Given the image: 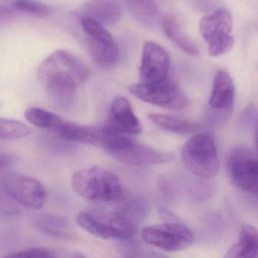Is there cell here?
<instances>
[{
	"mask_svg": "<svg viewBox=\"0 0 258 258\" xmlns=\"http://www.w3.org/2000/svg\"><path fill=\"white\" fill-rule=\"evenodd\" d=\"M88 68L78 57L58 50L41 62L37 76L50 96L60 104H66L76 89L88 77Z\"/></svg>",
	"mask_w": 258,
	"mask_h": 258,
	"instance_id": "6da1fadb",
	"label": "cell"
},
{
	"mask_svg": "<svg viewBox=\"0 0 258 258\" xmlns=\"http://www.w3.org/2000/svg\"><path fill=\"white\" fill-rule=\"evenodd\" d=\"M71 184L77 195L89 201L114 202L123 192L119 177L99 166L77 171L73 175Z\"/></svg>",
	"mask_w": 258,
	"mask_h": 258,
	"instance_id": "7a4b0ae2",
	"label": "cell"
},
{
	"mask_svg": "<svg viewBox=\"0 0 258 258\" xmlns=\"http://www.w3.org/2000/svg\"><path fill=\"white\" fill-rule=\"evenodd\" d=\"M188 171L204 180L214 178L219 172V156L215 140L208 133H198L188 139L181 153Z\"/></svg>",
	"mask_w": 258,
	"mask_h": 258,
	"instance_id": "3957f363",
	"label": "cell"
},
{
	"mask_svg": "<svg viewBox=\"0 0 258 258\" xmlns=\"http://www.w3.org/2000/svg\"><path fill=\"white\" fill-rule=\"evenodd\" d=\"M77 222L85 231L106 240H127L133 237L137 231V227L119 212L87 209L78 214Z\"/></svg>",
	"mask_w": 258,
	"mask_h": 258,
	"instance_id": "277c9868",
	"label": "cell"
},
{
	"mask_svg": "<svg viewBox=\"0 0 258 258\" xmlns=\"http://www.w3.org/2000/svg\"><path fill=\"white\" fill-rule=\"evenodd\" d=\"M200 32L208 44L211 57L223 55L234 45L233 17L226 9L221 8L205 15L200 22Z\"/></svg>",
	"mask_w": 258,
	"mask_h": 258,
	"instance_id": "5b68a950",
	"label": "cell"
},
{
	"mask_svg": "<svg viewBox=\"0 0 258 258\" xmlns=\"http://www.w3.org/2000/svg\"><path fill=\"white\" fill-rule=\"evenodd\" d=\"M63 139L102 147L107 153L121 150L132 141L110 128L64 122L57 131Z\"/></svg>",
	"mask_w": 258,
	"mask_h": 258,
	"instance_id": "8992f818",
	"label": "cell"
},
{
	"mask_svg": "<svg viewBox=\"0 0 258 258\" xmlns=\"http://www.w3.org/2000/svg\"><path fill=\"white\" fill-rule=\"evenodd\" d=\"M138 99L171 110H180L189 105V100L181 88L170 79L153 83H141L129 88Z\"/></svg>",
	"mask_w": 258,
	"mask_h": 258,
	"instance_id": "52a82bcc",
	"label": "cell"
},
{
	"mask_svg": "<svg viewBox=\"0 0 258 258\" xmlns=\"http://www.w3.org/2000/svg\"><path fill=\"white\" fill-rule=\"evenodd\" d=\"M81 27L84 33L85 45L92 60L104 68L116 64L119 57L117 45L104 26L90 18L83 17Z\"/></svg>",
	"mask_w": 258,
	"mask_h": 258,
	"instance_id": "ba28073f",
	"label": "cell"
},
{
	"mask_svg": "<svg viewBox=\"0 0 258 258\" xmlns=\"http://www.w3.org/2000/svg\"><path fill=\"white\" fill-rule=\"evenodd\" d=\"M141 238L148 245L168 252L186 249L194 241L192 230L181 221L144 227L141 231Z\"/></svg>",
	"mask_w": 258,
	"mask_h": 258,
	"instance_id": "9c48e42d",
	"label": "cell"
},
{
	"mask_svg": "<svg viewBox=\"0 0 258 258\" xmlns=\"http://www.w3.org/2000/svg\"><path fill=\"white\" fill-rule=\"evenodd\" d=\"M227 171L236 187L258 200V158L245 147L235 149L227 159Z\"/></svg>",
	"mask_w": 258,
	"mask_h": 258,
	"instance_id": "30bf717a",
	"label": "cell"
},
{
	"mask_svg": "<svg viewBox=\"0 0 258 258\" xmlns=\"http://www.w3.org/2000/svg\"><path fill=\"white\" fill-rule=\"evenodd\" d=\"M8 195L15 203L32 209H40L46 197V191L34 177L11 173L0 179Z\"/></svg>",
	"mask_w": 258,
	"mask_h": 258,
	"instance_id": "8fae6325",
	"label": "cell"
},
{
	"mask_svg": "<svg viewBox=\"0 0 258 258\" xmlns=\"http://www.w3.org/2000/svg\"><path fill=\"white\" fill-rule=\"evenodd\" d=\"M169 68L168 51L156 42H146L143 47L139 71L142 83H158L166 80Z\"/></svg>",
	"mask_w": 258,
	"mask_h": 258,
	"instance_id": "7c38bea8",
	"label": "cell"
},
{
	"mask_svg": "<svg viewBox=\"0 0 258 258\" xmlns=\"http://www.w3.org/2000/svg\"><path fill=\"white\" fill-rule=\"evenodd\" d=\"M108 153L123 163L138 166L168 164L174 159L172 153L141 145L133 141L121 150Z\"/></svg>",
	"mask_w": 258,
	"mask_h": 258,
	"instance_id": "4fadbf2b",
	"label": "cell"
},
{
	"mask_svg": "<svg viewBox=\"0 0 258 258\" xmlns=\"http://www.w3.org/2000/svg\"><path fill=\"white\" fill-rule=\"evenodd\" d=\"M109 124V128L120 134L138 135L142 131L141 122L128 100L123 97H116L112 101Z\"/></svg>",
	"mask_w": 258,
	"mask_h": 258,
	"instance_id": "5bb4252c",
	"label": "cell"
},
{
	"mask_svg": "<svg viewBox=\"0 0 258 258\" xmlns=\"http://www.w3.org/2000/svg\"><path fill=\"white\" fill-rule=\"evenodd\" d=\"M234 82L228 73L219 71L214 80L213 88L209 98V105L214 110L231 112L234 104Z\"/></svg>",
	"mask_w": 258,
	"mask_h": 258,
	"instance_id": "9a60e30c",
	"label": "cell"
},
{
	"mask_svg": "<svg viewBox=\"0 0 258 258\" xmlns=\"http://www.w3.org/2000/svg\"><path fill=\"white\" fill-rule=\"evenodd\" d=\"M122 13L119 0H89L83 8V17L107 27L116 25L120 21Z\"/></svg>",
	"mask_w": 258,
	"mask_h": 258,
	"instance_id": "2e32d148",
	"label": "cell"
},
{
	"mask_svg": "<svg viewBox=\"0 0 258 258\" xmlns=\"http://www.w3.org/2000/svg\"><path fill=\"white\" fill-rule=\"evenodd\" d=\"M224 258H258V230L249 224H242L237 242Z\"/></svg>",
	"mask_w": 258,
	"mask_h": 258,
	"instance_id": "e0dca14e",
	"label": "cell"
},
{
	"mask_svg": "<svg viewBox=\"0 0 258 258\" xmlns=\"http://www.w3.org/2000/svg\"><path fill=\"white\" fill-rule=\"evenodd\" d=\"M162 28L170 40L172 41L180 49L189 55L194 57L199 55L200 51L197 45L183 33L180 26L174 18L170 17L164 18Z\"/></svg>",
	"mask_w": 258,
	"mask_h": 258,
	"instance_id": "ac0fdd59",
	"label": "cell"
},
{
	"mask_svg": "<svg viewBox=\"0 0 258 258\" xmlns=\"http://www.w3.org/2000/svg\"><path fill=\"white\" fill-rule=\"evenodd\" d=\"M148 118L150 122L158 128L171 133L180 135L192 134L198 128V126L195 123L166 115L152 113L148 115Z\"/></svg>",
	"mask_w": 258,
	"mask_h": 258,
	"instance_id": "d6986e66",
	"label": "cell"
},
{
	"mask_svg": "<svg viewBox=\"0 0 258 258\" xmlns=\"http://www.w3.org/2000/svg\"><path fill=\"white\" fill-rule=\"evenodd\" d=\"M24 116L29 122L37 128L54 130L56 132L65 122L58 115L38 107L27 109Z\"/></svg>",
	"mask_w": 258,
	"mask_h": 258,
	"instance_id": "ffe728a7",
	"label": "cell"
},
{
	"mask_svg": "<svg viewBox=\"0 0 258 258\" xmlns=\"http://www.w3.org/2000/svg\"><path fill=\"white\" fill-rule=\"evenodd\" d=\"M38 224L43 231L56 237L70 236V221L65 217L57 215H43L38 220Z\"/></svg>",
	"mask_w": 258,
	"mask_h": 258,
	"instance_id": "44dd1931",
	"label": "cell"
},
{
	"mask_svg": "<svg viewBox=\"0 0 258 258\" xmlns=\"http://www.w3.org/2000/svg\"><path fill=\"white\" fill-rule=\"evenodd\" d=\"M118 212L138 228V225L148 216L150 206L144 199L135 198L124 205Z\"/></svg>",
	"mask_w": 258,
	"mask_h": 258,
	"instance_id": "7402d4cb",
	"label": "cell"
},
{
	"mask_svg": "<svg viewBox=\"0 0 258 258\" xmlns=\"http://www.w3.org/2000/svg\"><path fill=\"white\" fill-rule=\"evenodd\" d=\"M32 129L20 121L0 118V139L17 140L31 134Z\"/></svg>",
	"mask_w": 258,
	"mask_h": 258,
	"instance_id": "603a6c76",
	"label": "cell"
},
{
	"mask_svg": "<svg viewBox=\"0 0 258 258\" xmlns=\"http://www.w3.org/2000/svg\"><path fill=\"white\" fill-rule=\"evenodd\" d=\"M12 6L18 12H24L38 18H45L51 13V8L37 0H14Z\"/></svg>",
	"mask_w": 258,
	"mask_h": 258,
	"instance_id": "cb8c5ba5",
	"label": "cell"
},
{
	"mask_svg": "<svg viewBox=\"0 0 258 258\" xmlns=\"http://www.w3.org/2000/svg\"><path fill=\"white\" fill-rule=\"evenodd\" d=\"M2 258H56L55 254L45 248H32Z\"/></svg>",
	"mask_w": 258,
	"mask_h": 258,
	"instance_id": "d4e9b609",
	"label": "cell"
},
{
	"mask_svg": "<svg viewBox=\"0 0 258 258\" xmlns=\"http://www.w3.org/2000/svg\"><path fill=\"white\" fill-rule=\"evenodd\" d=\"M18 11L12 5L10 6H0V24L6 22L16 15Z\"/></svg>",
	"mask_w": 258,
	"mask_h": 258,
	"instance_id": "484cf974",
	"label": "cell"
},
{
	"mask_svg": "<svg viewBox=\"0 0 258 258\" xmlns=\"http://www.w3.org/2000/svg\"><path fill=\"white\" fill-rule=\"evenodd\" d=\"M160 215L165 222H180V221L174 213L166 209H160Z\"/></svg>",
	"mask_w": 258,
	"mask_h": 258,
	"instance_id": "4316f807",
	"label": "cell"
},
{
	"mask_svg": "<svg viewBox=\"0 0 258 258\" xmlns=\"http://www.w3.org/2000/svg\"><path fill=\"white\" fill-rule=\"evenodd\" d=\"M13 163V159L10 155L0 152V171L6 169Z\"/></svg>",
	"mask_w": 258,
	"mask_h": 258,
	"instance_id": "83f0119b",
	"label": "cell"
},
{
	"mask_svg": "<svg viewBox=\"0 0 258 258\" xmlns=\"http://www.w3.org/2000/svg\"><path fill=\"white\" fill-rule=\"evenodd\" d=\"M145 258H169L167 257L165 254H161L159 252H155V251H148L146 254Z\"/></svg>",
	"mask_w": 258,
	"mask_h": 258,
	"instance_id": "f1b7e54d",
	"label": "cell"
},
{
	"mask_svg": "<svg viewBox=\"0 0 258 258\" xmlns=\"http://www.w3.org/2000/svg\"><path fill=\"white\" fill-rule=\"evenodd\" d=\"M254 135H255L256 145L258 150V116L254 123Z\"/></svg>",
	"mask_w": 258,
	"mask_h": 258,
	"instance_id": "f546056e",
	"label": "cell"
}]
</instances>
